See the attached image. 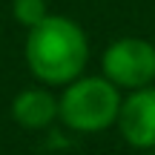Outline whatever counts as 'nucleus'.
<instances>
[{"mask_svg": "<svg viewBox=\"0 0 155 155\" xmlns=\"http://www.w3.org/2000/svg\"><path fill=\"white\" fill-rule=\"evenodd\" d=\"M101 75L121 92L155 83V43L144 38H118L104 49Z\"/></svg>", "mask_w": 155, "mask_h": 155, "instance_id": "3", "label": "nucleus"}, {"mask_svg": "<svg viewBox=\"0 0 155 155\" xmlns=\"http://www.w3.org/2000/svg\"><path fill=\"white\" fill-rule=\"evenodd\" d=\"M121 98V89L104 75H81L63 86L58 98V121L72 132H104L115 127Z\"/></svg>", "mask_w": 155, "mask_h": 155, "instance_id": "2", "label": "nucleus"}, {"mask_svg": "<svg viewBox=\"0 0 155 155\" xmlns=\"http://www.w3.org/2000/svg\"><path fill=\"white\" fill-rule=\"evenodd\" d=\"M46 15H49L46 0H12V17L26 29L38 26Z\"/></svg>", "mask_w": 155, "mask_h": 155, "instance_id": "6", "label": "nucleus"}, {"mask_svg": "<svg viewBox=\"0 0 155 155\" xmlns=\"http://www.w3.org/2000/svg\"><path fill=\"white\" fill-rule=\"evenodd\" d=\"M12 118L26 129H46L58 121V98L46 86H29L15 95Z\"/></svg>", "mask_w": 155, "mask_h": 155, "instance_id": "5", "label": "nucleus"}, {"mask_svg": "<svg viewBox=\"0 0 155 155\" xmlns=\"http://www.w3.org/2000/svg\"><path fill=\"white\" fill-rule=\"evenodd\" d=\"M115 127L121 129L124 141L129 147L152 150L155 147V83L124 95Z\"/></svg>", "mask_w": 155, "mask_h": 155, "instance_id": "4", "label": "nucleus"}, {"mask_svg": "<svg viewBox=\"0 0 155 155\" xmlns=\"http://www.w3.org/2000/svg\"><path fill=\"white\" fill-rule=\"evenodd\" d=\"M26 66L43 86H66L89 63V40L81 23L66 15H46L26 35Z\"/></svg>", "mask_w": 155, "mask_h": 155, "instance_id": "1", "label": "nucleus"}]
</instances>
